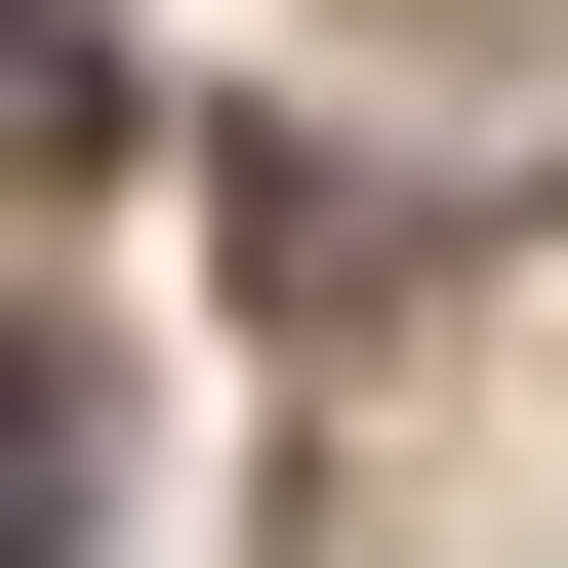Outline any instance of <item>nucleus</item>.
I'll use <instances>...</instances> for the list:
<instances>
[]
</instances>
